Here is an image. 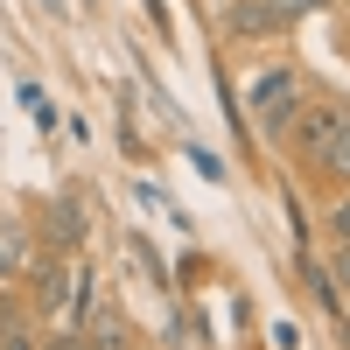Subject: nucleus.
Masks as SVG:
<instances>
[{
  "label": "nucleus",
  "instance_id": "nucleus-8",
  "mask_svg": "<svg viewBox=\"0 0 350 350\" xmlns=\"http://www.w3.org/2000/svg\"><path fill=\"white\" fill-rule=\"evenodd\" d=\"M21 105L36 112V126H42V133H56V120H64V112H56V98L42 92V84H21Z\"/></svg>",
  "mask_w": 350,
  "mask_h": 350
},
{
  "label": "nucleus",
  "instance_id": "nucleus-9",
  "mask_svg": "<svg viewBox=\"0 0 350 350\" xmlns=\"http://www.w3.org/2000/svg\"><path fill=\"white\" fill-rule=\"evenodd\" d=\"M0 350H42V343H36V329L21 315H0Z\"/></svg>",
  "mask_w": 350,
  "mask_h": 350
},
{
  "label": "nucleus",
  "instance_id": "nucleus-7",
  "mask_svg": "<svg viewBox=\"0 0 350 350\" xmlns=\"http://www.w3.org/2000/svg\"><path fill=\"white\" fill-rule=\"evenodd\" d=\"M21 245H28V239H21V224H0V287L21 273Z\"/></svg>",
  "mask_w": 350,
  "mask_h": 350
},
{
  "label": "nucleus",
  "instance_id": "nucleus-11",
  "mask_svg": "<svg viewBox=\"0 0 350 350\" xmlns=\"http://www.w3.org/2000/svg\"><path fill=\"white\" fill-rule=\"evenodd\" d=\"M42 350H92V336H77V329H64V336H49Z\"/></svg>",
  "mask_w": 350,
  "mask_h": 350
},
{
  "label": "nucleus",
  "instance_id": "nucleus-12",
  "mask_svg": "<svg viewBox=\"0 0 350 350\" xmlns=\"http://www.w3.org/2000/svg\"><path fill=\"white\" fill-rule=\"evenodd\" d=\"M329 273H336V295H350V245L336 252V267H329Z\"/></svg>",
  "mask_w": 350,
  "mask_h": 350
},
{
  "label": "nucleus",
  "instance_id": "nucleus-14",
  "mask_svg": "<svg viewBox=\"0 0 350 350\" xmlns=\"http://www.w3.org/2000/svg\"><path fill=\"white\" fill-rule=\"evenodd\" d=\"M211 8H231V0H211Z\"/></svg>",
  "mask_w": 350,
  "mask_h": 350
},
{
  "label": "nucleus",
  "instance_id": "nucleus-1",
  "mask_svg": "<svg viewBox=\"0 0 350 350\" xmlns=\"http://www.w3.org/2000/svg\"><path fill=\"white\" fill-rule=\"evenodd\" d=\"M308 105V77L295 64H267V70H252L245 84V120L259 140H287V126H295V112Z\"/></svg>",
  "mask_w": 350,
  "mask_h": 350
},
{
  "label": "nucleus",
  "instance_id": "nucleus-13",
  "mask_svg": "<svg viewBox=\"0 0 350 350\" xmlns=\"http://www.w3.org/2000/svg\"><path fill=\"white\" fill-rule=\"evenodd\" d=\"M287 8V21H301V14H315V8H329V0H280Z\"/></svg>",
  "mask_w": 350,
  "mask_h": 350
},
{
  "label": "nucleus",
  "instance_id": "nucleus-2",
  "mask_svg": "<svg viewBox=\"0 0 350 350\" xmlns=\"http://www.w3.org/2000/svg\"><path fill=\"white\" fill-rule=\"evenodd\" d=\"M343 112L350 105H323V98H308L301 112H295V126H287V148H295L301 161H323V148H329V140H336V126H343Z\"/></svg>",
  "mask_w": 350,
  "mask_h": 350
},
{
  "label": "nucleus",
  "instance_id": "nucleus-6",
  "mask_svg": "<svg viewBox=\"0 0 350 350\" xmlns=\"http://www.w3.org/2000/svg\"><path fill=\"white\" fill-rule=\"evenodd\" d=\"M323 168L336 175V183H350V112H343V126H336V140L323 148Z\"/></svg>",
  "mask_w": 350,
  "mask_h": 350
},
{
  "label": "nucleus",
  "instance_id": "nucleus-10",
  "mask_svg": "<svg viewBox=\"0 0 350 350\" xmlns=\"http://www.w3.org/2000/svg\"><path fill=\"white\" fill-rule=\"evenodd\" d=\"M329 239H336V245H350V196H343V203H329Z\"/></svg>",
  "mask_w": 350,
  "mask_h": 350
},
{
  "label": "nucleus",
  "instance_id": "nucleus-5",
  "mask_svg": "<svg viewBox=\"0 0 350 350\" xmlns=\"http://www.w3.org/2000/svg\"><path fill=\"white\" fill-rule=\"evenodd\" d=\"M49 217H56V224H49V231H56V245H64V252H77V245H84V211H77V196H64Z\"/></svg>",
  "mask_w": 350,
  "mask_h": 350
},
{
  "label": "nucleus",
  "instance_id": "nucleus-4",
  "mask_svg": "<svg viewBox=\"0 0 350 350\" xmlns=\"http://www.w3.org/2000/svg\"><path fill=\"white\" fill-rule=\"evenodd\" d=\"M217 14H224L231 36H280V28H295L280 0H231V8H217Z\"/></svg>",
  "mask_w": 350,
  "mask_h": 350
},
{
  "label": "nucleus",
  "instance_id": "nucleus-3",
  "mask_svg": "<svg viewBox=\"0 0 350 350\" xmlns=\"http://www.w3.org/2000/svg\"><path fill=\"white\" fill-rule=\"evenodd\" d=\"M70 280H77V267H64V259H36L28 267V301H36V315H49L56 323V308H64V295H70Z\"/></svg>",
  "mask_w": 350,
  "mask_h": 350
}]
</instances>
